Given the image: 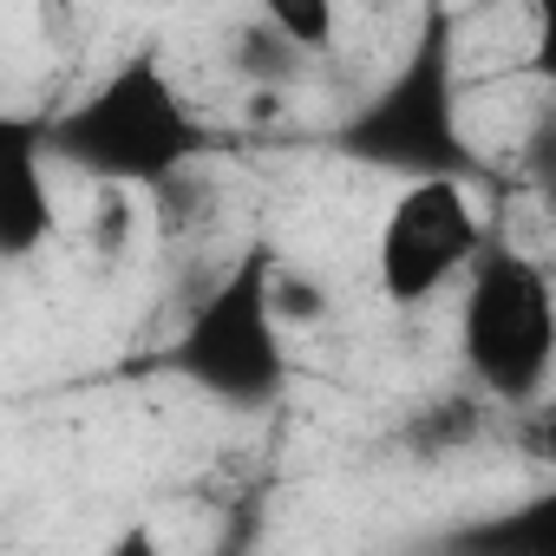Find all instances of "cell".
I'll list each match as a JSON object with an SVG mask.
<instances>
[{
    "instance_id": "1",
    "label": "cell",
    "mask_w": 556,
    "mask_h": 556,
    "mask_svg": "<svg viewBox=\"0 0 556 556\" xmlns=\"http://www.w3.org/2000/svg\"><path fill=\"white\" fill-rule=\"evenodd\" d=\"M458 341H465L471 374L491 393H504V400L536 393L549 374V354H556V295H549L543 262H530L517 249L478 255L465 268Z\"/></svg>"
},
{
    "instance_id": "2",
    "label": "cell",
    "mask_w": 556,
    "mask_h": 556,
    "mask_svg": "<svg viewBox=\"0 0 556 556\" xmlns=\"http://www.w3.org/2000/svg\"><path fill=\"white\" fill-rule=\"evenodd\" d=\"M478 249H484V223L471 210V190L458 177H419L387 203L374 268H380L387 302L419 308L458 282L478 262Z\"/></svg>"
},
{
    "instance_id": "3",
    "label": "cell",
    "mask_w": 556,
    "mask_h": 556,
    "mask_svg": "<svg viewBox=\"0 0 556 556\" xmlns=\"http://www.w3.org/2000/svg\"><path fill=\"white\" fill-rule=\"evenodd\" d=\"M79 151L125 190H157L184 170L190 157V112L164 86L157 66H125L79 118H73Z\"/></svg>"
},
{
    "instance_id": "4",
    "label": "cell",
    "mask_w": 556,
    "mask_h": 556,
    "mask_svg": "<svg viewBox=\"0 0 556 556\" xmlns=\"http://www.w3.org/2000/svg\"><path fill=\"white\" fill-rule=\"evenodd\" d=\"M262 275L268 268H236L229 282L190 315L184 348H177L184 374L203 380L223 400H262V393L282 387V328L268 321Z\"/></svg>"
},
{
    "instance_id": "5",
    "label": "cell",
    "mask_w": 556,
    "mask_h": 556,
    "mask_svg": "<svg viewBox=\"0 0 556 556\" xmlns=\"http://www.w3.org/2000/svg\"><path fill=\"white\" fill-rule=\"evenodd\" d=\"M53 223V203H47V184H40V164L27 157V144H0V249H34Z\"/></svg>"
},
{
    "instance_id": "6",
    "label": "cell",
    "mask_w": 556,
    "mask_h": 556,
    "mask_svg": "<svg viewBox=\"0 0 556 556\" xmlns=\"http://www.w3.org/2000/svg\"><path fill=\"white\" fill-rule=\"evenodd\" d=\"M262 27L282 40L289 53H328L341 40V14L328 8V0H268Z\"/></svg>"
},
{
    "instance_id": "7",
    "label": "cell",
    "mask_w": 556,
    "mask_h": 556,
    "mask_svg": "<svg viewBox=\"0 0 556 556\" xmlns=\"http://www.w3.org/2000/svg\"><path fill=\"white\" fill-rule=\"evenodd\" d=\"M262 302H268L275 328H321L328 321V289L308 282V275H289V268L262 275Z\"/></svg>"
},
{
    "instance_id": "8",
    "label": "cell",
    "mask_w": 556,
    "mask_h": 556,
    "mask_svg": "<svg viewBox=\"0 0 556 556\" xmlns=\"http://www.w3.org/2000/svg\"><path fill=\"white\" fill-rule=\"evenodd\" d=\"M105 556H170V543L157 536V523H125V530L105 543Z\"/></svg>"
}]
</instances>
